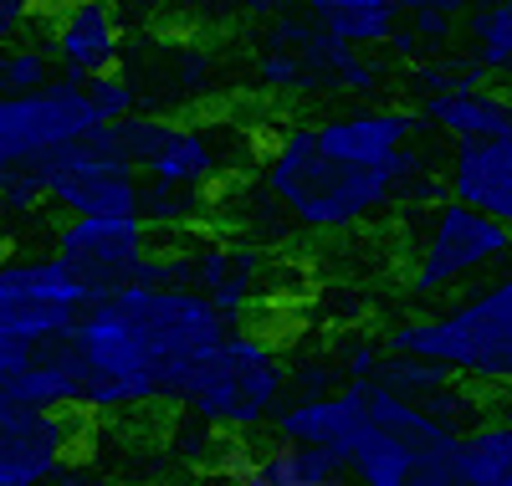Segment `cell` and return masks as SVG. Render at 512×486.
<instances>
[{"label":"cell","mask_w":512,"mask_h":486,"mask_svg":"<svg viewBox=\"0 0 512 486\" xmlns=\"http://www.w3.org/2000/svg\"><path fill=\"white\" fill-rule=\"evenodd\" d=\"M308 21L323 26L328 36L349 41V47H384L400 31V0H303Z\"/></svg>","instance_id":"ffe728a7"},{"label":"cell","mask_w":512,"mask_h":486,"mask_svg":"<svg viewBox=\"0 0 512 486\" xmlns=\"http://www.w3.org/2000/svg\"><path fill=\"white\" fill-rule=\"evenodd\" d=\"M41 190L47 205H57L67 220L82 215H139V195H144V174L128 164L118 149H108L103 128L93 139H82L62 154L47 159L41 169Z\"/></svg>","instance_id":"30bf717a"},{"label":"cell","mask_w":512,"mask_h":486,"mask_svg":"<svg viewBox=\"0 0 512 486\" xmlns=\"http://www.w3.org/2000/svg\"><path fill=\"white\" fill-rule=\"evenodd\" d=\"M62 72H57V57H52V41L47 36H16L0 47V98H21V93H41L52 87Z\"/></svg>","instance_id":"603a6c76"},{"label":"cell","mask_w":512,"mask_h":486,"mask_svg":"<svg viewBox=\"0 0 512 486\" xmlns=\"http://www.w3.org/2000/svg\"><path fill=\"white\" fill-rule=\"evenodd\" d=\"M369 425V405H364V384H344L333 394H313V400H292L277 410L272 435L292 440V446H318L333 456H349L354 440Z\"/></svg>","instance_id":"9a60e30c"},{"label":"cell","mask_w":512,"mask_h":486,"mask_svg":"<svg viewBox=\"0 0 512 486\" xmlns=\"http://www.w3.org/2000/svg\"><path fill=\"white\" fill-rule=\"evenodd\" d=\"M52 251L88 287V297H108L144 277L154 256V231L139 215H82V220H62Z\"/></svg>","instance_id":"8fae6325"},{"label":"cell","mask_w":512,"mask_h":486,"mask_svg":"<svg viewBox=\"0 0 512 486\" xmlns=\"http://www.w3.org/2000/svg\"><path fill=\"white\" fill-rule=\"evenodd\" d=\"M512 261V231L497 226L492 215L461 205V200H441L420 215V231L410 246V297H461L466 287L487 282L492 272H502Z\"/></svg>","instance_id":"9c48e42d"},{"label":"cell","mask_w":512,"mask_h":486,"mask_svg":"<svg viewBox=\"0 0 512 486\" xmlns=\"http://www.w3.org/2000/svg\"><path fill=\"white\" fill-rule=\"evenodd\" d=\"M221 486H246V481H236V476H226V471H221Z\"/></svg>","instance_id":"836d02e7"},{"label":"cell","mask_w":512,"mask_h":486,"mask_svg":"<svg viewBox=\"0 0 512 486\" xmlns=\"http://www.w3.org/2000/svg\"><path fill=\"white\" fill-rule=\"evenodd\" d=\"M420 118L405 108H344L313 128V139L328 159L344 164H364V169H390L410 139H415Z\"/></svg>","instance_id":"5bb4252c"},{"label":"cell","mask_w":512,"mask_h":486,"mask_svg":"<svg viewBox=\"0 0 512 486\" xmlns=\"http://www.w3.org/2000/svg\"><path fill=\"white\" fill-rule=\"evenodd\" d=\"M88 302V287L62 267L57 251H0V384L72 338Z\"/></svg>","instance_id":"8992f818"},{"label":"cell","mask_w":512,"mask_h":486,"mask_svg":"<svg viewBox=\"0 0 512 486\" xmlns=\"http://www.w3.org/2000/svg\"><path fill=\"white\" fill-rule=\"evenodd\" d=\"M400 11L405 16H415V11H441V16H472L477 11V0H400Z\"/></svg>","instance_id":"1f68e13d"},{"label":"cell","mask_w":512,"mask_h":486,"mask_svg":"<svg viewBox=\"0 0 512 486\" xmlns=\"http://www.w3.org/2000/svg\"><path fill=\"white\" fill-rule=\"evenodd\" d=\"M451 26H456V21L441 16V11H415V16H410V31L420 36V47H425V52H441L446 41H451Z\"/></svg>","instance_id":"f546056e"},{"label":"cell","mask_w":512,"mask_h":486,"mask_svg":"<svg viewBox=\"0 0 512 486\" xmlns=\"http://www.w3.org/2000/svg\"><path fill=\"white\" fill-rule=\"evenodd\" d=\"M256 87H262V93H313L308 67L297 52H262L256 57Z\"/></svg>","instance_id":"4316f807"},{"label":"cell","mask_w":512,"mask_h":486,"mask_svg":"<svg viewBox=\"0 0 512 486\" xmlns=\"http://www.w3.org/2000/svg\"><path fill=\"white\" fill-rule=\"evenodd\" d=\"M47 41L57 72L72 82H93L103 72H118L128 57V26L118 0H62L47 16Z\"/></svg>","instance_id":"4fadbf2b"},{"label":"cell","mask_w":512,"mask_h":486,"mask_svg":"<svg viewBox=\"0 0 512 486\" xmlns=\"http://www.w3.org/2000/svg\"><path fill=\"white\" fill-rule=\"evenodd\" d=\"M461 486H512V410L461 435Z\"/></svg>","instance_id":"7402d4cb"},{"label":"cell","mask_w":512,"mask_h":486,"mask_svg":"<svg viewBox=\"0 0 512 486\" xmlns=\"http://www.w3.org/2000/svg\"><path fill=\"white\" fill-rule=\"evenodd\" d=\"M364 405L369 425L344 456L354 486H461V435L379 384H364Z\"/></svg>","instance_id":"52a82bcc"},{"label":"cell","mask_w":512,"mask_h":486,"mask_svg":"<svg viewBox=\"0 0 512 486\" xmlns=\"http://www.w3.org/2000/svg\"><path fill=\"white\" fill-rule=\"evenodd\" d=\"M231 318L190 287L128 282L93 297L77 323L82 415H128L149 405H185L195 374L210 364Z\"/></svg>","instance_id":"6da1fadb"},{"label":"cell","mask_w":512,"mask_h":486,"mask_svg":"<svg viewBox=\"0 0 512 486\" xmlns=\"http://www.w3.org/2000/svg\"><path fill=\"white\" fill-rule=\"evenodd\" d=\"M446 195L492 215L497 226L512 231V134L497 139H461L446 159Z\"/></svg>","instance_id":"2e32d148"},{"label":"cell","mask_w":512,"mask_h":486,"mask_svg":"<svg viewBox=\"0 0 512 486\" xmlns=\"http://www.w3.org/2000/svg\"><path fill=\"white\" fill-rule=\"evenodd\" d=\"M451 374L441 369V364H425V359H410V353H390L384 348V359H379V374L369 379V384H379V389H390V394H400V400H410V405H420L431 389H441Z\"/></svg>","instance_id":"d4e9b609"},{"label":"cell","mask_w":512,"mask_h":486,"mask_svg":"<svg viewBox=\"0 0 512 486\" xmlns=\"http://www.w3.org/2000/svg\"><path fill=\"white\" fill-rule=\"evenodd\" d=\"M108 149H118L134 164L144 180H169V185H190V190H210L231 185L236 174L262 159L251 128H241L236 118H164V113H134L103 123Z\"/></svg>","instance_id":"277c9868"},{"label":"cell","mask_w":512,"mask_h":486,"mask_svg":"<svg viewBox=\"0 0 512 486\" xmlns=\"http://www.w3.org/2000/svg\"><path fill=\"white\" fill-rule=\"evenodd\" d=\"M98 128L103 118L88 103V87L72 77H57L41 93L0 98V205L11 215L47 205V190H41L47 159L93 139Z\"/></svg>","instance_id":"5b68a950"},{"label":"cell","mask_w":512,"mask_h":486,"mask_svg":"<svg viewBox=\"0 0 512 486\" xmlns=\"http://www.w3.org/2000/svg\"><path fill=\"white\" fill-rule=\"evenodd\" d=\"M82 87H88V103L98 108L103 123H118V118L144 113L139 87H134V77H128L123 67H118V72H103V77H93V82H82Z\"/></svg>","instance_id":"484cf974"},{"label":"cell","mask_w":512,"mask_h":486,"mask_svg":"<svg viewBox=\"0 0 512 486\" xmlns=\"http://www.w3.org/2000/svg\"><path fill=\"white\" fill-rule=\"evenodd\" d=\"M292 52L303 57L313 93H328V87H333V93H354V98L379 93V67H374L359 47H349V41L328 36L323 26H308V36L297 41Z\"/></svg>","instance_id":"d6986e66"},{"label":"cell","mask_w":512,"mask_h":486,"mask_svg":"<svg viewBox=\"0 0 512 486\" xmlns=\"http://www.w3.org/2000/svg\"><path fill=\"white\" fill-rule=\"evenodd\" d=\"M221 471L246 486H354V471L344 456L318 451V446H292V440H272V446L226 456Z\"/></svg>","instance_id":"e0dca14e"},{"label":"cell","mask_w":512,"mask_h":486,"mask_svg":"<svg viewBox=\"0 0 512 486\" xmlns=\"http://www.w3.org/2000/svg\"><path fill=\"white\" fill-rule=\"evenodd\" d=\"M82 446V410H36L0 394V486H52Z\"/></svg>","instance_id":"7c38bea8"},{"label":"cell","mask_w":512,"mask_h":486,"mask_svg":"<svg viewBox=\"0 0 512 486\" xmlns=\"http://www.w3.org/2000/svg\"><path fill=\"white\" fill-rule=\"evenodd\" d=\"M36 21V0H0V47L16 41V31H26Z\"/></svg>","instance_id":"4dcf8cb0"},{"label":"cell","mask_w":512,"mask_h":486,"mask_svg":"<svg viewBox=\"0 0 512 486\" xmlns=\"http://www.w3.org/2000/svg\"><path fill=\"white\" fill-rule=\"evenodd\" d=\"M221 446H226V435H221V430H210V425L195 420V415H185L180 430H175V451H180L185 461H205V466L216 461V466H221V461H226Z\"/></svg>","instance_id":"f1b7e54d"},{"label":"cell","mask_w":512,"mask_h":486,"mask_svg":"<svg viewBox=\"0 0 512 486\" xmlns=\"http://www.w3.org/2000/svg\"><path fill=\"white\" fill-rule=\"evenodd\" d=\"M333 359H338V369H344V384H369V379L379 374V359H384V338L354 333V338L338 343Z\"/></svg>","instance_id":"83f0119b"},{"label":"cell","mask_w":512,"mask_h":486,"mask_svg":"<svg viewBox=\"0 0 512 486\" xmlns=\"http://www.w3.org/2000/svg\"><path fill=\"white\" fill-rule=\"evenodd\" d=\"M384 348L441 364L477 394H512V261L436 313L395 323Z\"/></svg>","instance_id":"3957f363"},{"label":"cell","mask_w":512,"mask_h":486,"mask_svg":"<svg viewBox=\"0 0 512 486\" xmlns=\"http://www.w3.org/2000/svg\"><path fill=\"white\" fill-rule=\"evenodd\" d=\"M287 405V364L267 333L231 328V338L210 353L185 394V415L205 420L221 435H256Z\"/></svg>","instance_id":"ba28073f"},{"label":"cell","mask_w":512,"mask_h":486,"mask_svg":"<svg viewBox=\"0 0 512 486\" xmlns=\"http://www.w3.org/2000/svg\"><path fill=\"white\" fill-rule=\"evenodd\" d=\"M415 180H425V159L415 149H405L390 169H364L328 159L308 123L277 128L272 144L262 149V174H256V185L282 210L287 226L313 236L369 226L374 215L395 210Z\"/></svg>","instance_id":"7a4b0ae2"},{"label":"cell","mask_w":512,"mask_h":486,"mask_svg":"<svg viewBox=\"0 0 512 486\" xmlns=\"http://www.w3.org/2000/svg\"><path fill=\"white\" fill-rule=\"evenodd\" d=\"M420 123L441 128L456 144L461 139H497L512 128V98L492 93L487 82H461L451 93H431L420 98Z\"/></svg>","instance_id":"ac0fdd59"},{"label":"cell","mask_w":512,"mask_h":486,"mask_svg":"<svg viewBox=\"0 0 512 486\" xmlns=\"http://www.w3.org/2000/svg\"><path fill=\"white\" fill-rule=\"evenodd\" d=\"M384 47H390V57H395V62H405V67H415V62L425 57V47H420V36H415L410 26H400V31H395L390 41H384Z\"/></svg>","instance_id":"d6a6232c"},{"label":"cell","mask_w":512,"mask_h":486,"mask_svg":"<svg viewBox=\"0 0 512 486\" xmlns=\"http://www.w3.org/2000/svg\"><path fill=\"white\" fill-rule=\"evenodd\" d=\"M466 41L477 72H512V0H477L466 16Z\"/></svg>","instance_id":"cb8c5ba5"},{"label":"cell","mask_w":512,"mask_h":486,"mask_svg":"<svg viewBox=\"0 0 512 486\" xmlns=\"http://www.w3.org/2000/svg\"><path fill=\"white\" fill-rule=\"evenodd\" d=\"M139 220L154 236L210 231V226H216V195H210V190H190V185H169V180H144Z\"/></svg>","instance_id":"44dd1931"}]
</instances>
